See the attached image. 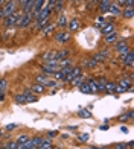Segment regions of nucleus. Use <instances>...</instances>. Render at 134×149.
I'll use <instances>...</instances> for the list:
<instances>
[{
	"label": "nucleus",
	"instance_id": "9d476101",
	"mask_svg": "<svg viewBox=\"0 0 134 149\" xmlns=\"http://www.w3.org/2000/svg\"><path fill=\"white\" fill-rule=\"evenodd\" d=\"M108 12L111 15H114V17H119V15H122V11H120V6L116 3V2H111L110 6H108Z\"/></svg>",
	"mask_w": 134,
	"mask_h": 149
},
{
	"label": "nucleus",
	"instance_id": "de8ad7c7",
	"mask_svg": "<svg viewBox=\"0 0 134 149\" xmlns=\"http://www.w3.org/2000/svg\"><path fill=\"white\" fill-rule=\"evenodd\" d=\"M5 2H6V0H0V6H3V5H5Z\"/></svg>",
	"mask_w": 134,
	"mask_h": 149
},
{
	"label": "nucleus",
	"instance_id": "7c9ffc66",
	"mask_svg": "<svg viewBox=\"0 0 134 149\" xmlns=\"http://www.w3.org/2000/svg\"><path fill=\"white\" fill-rule=\"evenodd\" d=\"M78 116L81 119H89V117H91V113L89 110H81V111H78Z\"/></svg>",
	"mask_w": 134,
	"mask_h": 149
},
{
	"label": "nucleus",
	"instance_id": "37998d69",
	"mask_svg": "<svg viewBox=\"0 0 134 149\" xmlns=\"http://www.w3.org/2000/svg\"><path fill=\"white\" fill-rule=\"evenodd\" d=\"M20 6H22V9L24 11V6H26V0H20Z\"/></svg>",
	"mask_w": 134,
	"mask_h": 149
},
{
	"label": "nucleus",
	"instance_id": "c756f323",
	"mask_svg": "<svg viewBox=\"0 0 134 149\" xmlns=\"http://www.w3.org/2000/svg\"><path fill=\"white\" fill-rule=\"evenodd\" d=\"M15 102L20 104V105H23V104H28V100H26V96L22 93V94H17L15 96Z\"/></svg>",
	"mask_w": 134,
	"mask_h": 149
},
{
	"label": "nucleus",
	"instance_id": "f3484780",
	"mask_svg": "<svg viewBox=\"0 0 134 149\" xmlns=\"http://www.w3.org/2000/svg\"><path fill=\"white\" fill-rule=\"evenodd\" d=\"M49 18H50V17H46V18H41V20H37V29H38V31H43L46 26L49 24Z\"/></svg>",
	"mask_w": 134,
	"mask_h": 149
},
{
	"label": "nucleus",
	"instance_id": "c9c22d12",
	"mask_svg": "<svg viewBox=\"0 0 134 149\" xmlns=\"http://www.w3.org/2000/svg\"><path fill=\"white\" fill-rule=\"evenodd\" d=\"M41 140H43L41 137H34V139H31L34 148H38V146H40V143H41Z\"/></svg>",
	"mask_w": 134,
	"mask_h": 149
},
{
	"label": "nucleus",
	"instance_id": "1a4fd4ad",
	"mask_svg": "<svg viewBox=\"0 0 134 149\" xmlns=\"http://www.w3.org/2000/svg\"><path fill=\"white\" fill-rule=\"evenodd\" d=\"M43 6H44V0H34V8H32V17H35L38 15V12L43 9Z\"/></svg>",
	"mask_w": 134,
	"mask_h": 149
},
{
	"label": "nucleus",
	"instance_id": "6e6552de",
	"mask_svg": "<svg viewBox=\"0 0 134 149\" xmlns=\"http://www.w3.org/2000/svg\"><path fill=\"white\" fill-rule=\"evenodd\" d=\"M108 56H110V50L108 49H102V50H99L93 58H95L98 63H104V61H107V58H108Z\"/></svg>",
	"mask_w": 134,
	"mask_h": 149
},
{
	"label": "nucleus",
	"instance_id": "a19ab883",
	"mask_svg": "<svg viewBox=\"0 0 134 149\" xmlns=\"http://www.w3.org/2000/svg\"><path fill=\"white\" fill-rule=\"evenodd\" d=\"M57 135H58V131H49L47 137H49V139H53V137H57Z\"/></svg>",
	"mask_w": 134,
	"mask_h": 149
},
{
	"label": "nucleus",
	"instance_id": "20e7f679",
	"mask_svg": "<svg viewBox=\"0 0 134 149\" xmlns=\"http://www.w3.org/2000/svg\"><path fill=\"white\" fill-rule=\"evenodd\" d=\"M130 50H131V49L128 47V43H126L125 40H124V41H119V43L116 44V52L120 55V59H122V58H124V56H125Z\"/></svg>",
	"mask_w": 134,
	"mask_h": 149
},
{
	"label": "nucleus",
	"instance_id": "f03ea898",
	"mask_svg": "<svg viewBox=\"0 0 134 149\" xmlns=\"http://www.w3.org/2000/svg\"><path fill=\"white\" fill-rule=\"evenodd\" d=\"M15 11H17V0H6V2H5V6H3L5 18L9 17L11 14H14Z\"/></svg>",
	"mask_w": 134,
	"mask_h": 149
},
{
	"label": "nucleus",
	"instance_id": "bb28decb",
	"mask_svg": "<svg viewBox=\"0 0 134 149\" xmlns=\"http://www.w3.org/2000/svg\"><path fill=\"white\" fill-rule=\"evenodd\" d=\"M31 137L28 134H22V135H18V139H17V145H23V143H26Z\"/></svg>",
	"mask_w": 134,
	"mask_h": 149
},
{
	"label": "nucleus",
	"instance_id": "58836bf2",
	"mask_svg": "<svg viewBox=\"0 0 134 149\" xmlns=\"http://www.w3.org/2000/svg\"><path fill=\"white\" fill-rule=\"evenodd\" d=\"M17 126H18L17 123H11V125H8V126H6V131H12V130H15Z\"/></svg>",
	"mask_w": 134,
	"mask_h": 149
},
{
	"label": "nucleus",
	"instance_id": "f257e3e1",
	"mask_svg": "<svg viewBox=\"0 0 134 149\" xmlns=\"http://www.w3.org/2000/svg\"><path fill=\"white\" fill-rule=\"evenodd\" d=\"M22 15H23V12H14V14H11L9 17H6L5 18V28H8V29H12V28H15V26H18L20 23V20H22Z\"/></svg>",
	"mask_w": 134,
	"mask_h": 149
},
{
	"label": "nucleus",
	"instance_id": "a18cd8bd",
	"mask_svg": "<svg viewBox=\"0 0 134 149\" xmlns=\"http://www.w3.org/2000/svg\"><path fill=\"white\" fill-rule=\"evenodd\" d=\"M3 100H5V93L0 91V102H3Z\"/></svg>",
	"mask_w": 134,
	"mask_h": 149
},
{
	"label": "nucleus",
	"instance_id": "39448f33",
	"mask_svg": "<svg viewBox=\"0 0 134 149\" xmlns=\"http://www.w3.org/2000/svg\"><path fill=\"white\" fill-rule=\"evenodd\" d=\"M31 22H32V12H23L22 20H20L18 26H20L22 29H26V28L31 24Z\"/></svg>",
	"mask_w": 134,
	"mask_h": 149
},
{
	"label": "nucleus",
	"instance_id": "2eb2a0df",
	"mask_svg": "<svg viewBox=\"0 0 134 149\" xmlns=\"http://www.w3.org/2000/svg\"><path fill=\"white\" fill-rule=\"evenodd\" d=\"M52 148V139H43L41 140V143H40V146L37 149H50Z\"/></svg>",
	"mask_w": 134,
	"mask_h": 149
},
{
	"label": "nucleus",
	"instance_id": "ea45409f",
	"mask_svg": "<svg viewBox=\"0 0 134 149\" xmlns=\"http://www.w3.org/2000/svg\"><path fill=\"white\" fill-rule=\"evenodd\" d=\"M133 5H134V0H125V6H126V8H133Z\"/></svg>",
	"mask_w": 134,
	"mask_h": 149
},
{
	"label": "nucleus",
	"instance_id": "4be33fe9",
	"mask_svg": "<svg viewBox=\"0 0 134 149\" xmlns=\"http://www.w3.org/2000/svg\"><path fill=\"white\" fill-rule=\"evenodd\" d=\"M67 26V18H66V15L64 14H59V17H58V23H57V28H66Z\"/></svg>",
	"mask_w": 134,
	"mask_h": 149
},
{
	"label": "nucleus",
	"instance_id": "5701e85b",
	"mask_svg": "<svg viewBox=\"0 0 134 149\" xmlns=\"http://www.w3.org/2000/svg\"><path fill=\"white\" fill-rule=\"evenodd\" d=\"M55 56H57V52H55V50H47V52L43 53V59H44V61L55 59Z\"/></svg>",
	"mask_w": 134,
	"mask_h": 149
},
{
	"label": "nucleus",
	"instance_id": "49530a36",
	"mask_svg": "<svg viewBox=\"0 0 134 149\" xmlns=\"http://www.w3.org/2000/svg\"><path fill=\"white\" fill-rule=\"evenodd\" d=\"M116 3H117L119 6H120V5H125V0H117V2H116Z\"/></svg>",
	"mask_w": 134,
	"mask_h": 149
},
{
	"label": "nucleus",
	"instance_id": "aec40b11",
	"mask_svg": "<svg viewBox=\"0 0 134 149\" xmlns=\"http://www.w3.org/2000/svg\"><path fill=\"white\" fill-rule=\"evenodd\" d=\"M67 26H69V29H70L72 32H75V31H78V29H79V20L73 18V20H70V22L67 23Z\"/></svg>",
	"mask_w": 134,
	"mask_h": 149
},
{
	"label": "nucleus",
	"instance_id": "dca6fc26",
	"mask_svg": "<svg viewBox=\"0 0 134 149\" xmlns=\"http://www.w3.org/2000/svg\"><path fill=\"white\" fill-rule=\"evenodd\" d=\"M98 61L95 59V58H91V59H85L84 63H82V65L84 67H87V69H95V67H98Z\"/></svg>",
	"mask_w": 134,
	"mask_h": 149
},
{
	"label": "nucleus",
	"instance_id": "7ed1b4c3",
	"mask_svg": "<svg viewBox=\"0 0 134 149\" xmlns=\"http://www.w3.org/2000/svg\"><path fill=\"white\" fill-rule=\"evenodd\" d=\"M35 81H37V84L44 85V87H57V81H52L47 76H44V74H37Z\"/></svg>",
	"mask_w": 134,
	"mask_h": 149
},
{
	"label": "nucleus",
	"instance_id": "cd10ccee",
	"mask_svg": "<svg viewBox=\"0 0 134 149\" xmlns=\"http://www.w3.org/2000/svg\"><path fill=\"white\" fill-rule=\"evenodd\" d=\"M79 90H81V93H87V94H90V93H91L90 87H89V84H87L85 81H84V82H82L81 85H79Z\"/></svg>",
	"mask_w": 134,
	"mask_h": 149
},
{
	"label": "nucleus",
	"instance_id": "72a5a7b5",
	"mask_svg": "<svg viewBox=\"0 0 134 149\" xmlns=\"http://www.w3.org/2000/svg\"><path fill=\"white\" fill-rule=\"evenodd\" d=\"M133 15H134L133 8H126V9L124 11V17H125V18H133Z\"/></svg>",
	"mask_w": 134,
	"mask_h": 149
},
{
	"label": "nucleus",
	"instance_id": "a211bd4d",
	"mask_svg": "<svg viewBox=\"0 0 134 149\" xmlns=\"http://www.w3.org/2000/svg\"><path fill=\"white\" fill-rule=\"evenodd\" d=\"M31 90H32L34 94H41V93H44L46 87H44V85H40V84H34V85L31 87Z\"/></svg>",
	"mask_w": 134,
	"mask_h": 149
},
{
	"label": "nucleus",
	"instance_id": "423d86ee",
	"mask_svg": "<svg viewBox=\"0 0 134 149\" xmlns=\"http://www.w3.org/2000/svg\"><path fill=\"white\" fill-rule=\"evenodd\" d=\"M82 74V69L81 67H73L72 69V72L67 74V78H66V82H72L73 79H76L78 76H81Z\"/></svg>",
	"mask_w": 134,
	"mask_h": 149
},
{
	"label": "nucleus",
	"instance_id": "c85d7f7f",
	"mask_svg": "<svg viewBox=\"0 0 134 149\" xmlns=\"http://www.w3.org/2000/svg\"><path fill=\"white\" fill-rule=\"evenodd\" d=\"M128 119H133V111H128L126 114H120V116L117 117L119 122H125V120H128Z\"/></svg>",
	"mask_w": 134,
	"mask_h": 149
},
{
	"label": "nucleus",
	"instance_id": "0eeeda50",
	"mask_svg": "<svg viewBox=\"0 0 134 149\" xmlns=\"http://www.w3.org/2000/svg\"><path fill=\"white\" fill-rule=\"evenodd\" d=\"M53 38L57 40V43L66 44V43L70 40V33H69V32H58V33H55V35H53Z\"/></svg>",
	"mask_w": 134,
	"mask_h": 149
},
{
	"label": "nucleus",
	"instance_id": "412c9836",
	"mask_svg": "<svg viewBox=\"0 0 134 149\" xmlns=\"http://www.w3.org/2000/svg\"><path fill=\"white\" fill-rule=\"evenodd\" d=\"M55 28H57V24H47V26H46V28L43 29V35H44V37L52 35L53 31H55Z\"/></svg>",
	"mask_w": 134,
	"mask_h": 149
},
{
	"label": "nucleus",
	"instance_id": "2f4dec72",
	"mask_svg": "<svg viewBox=\"0 0 134 149\" xmlns=\"http://www.w3.org/2000/svg\"><path fill=\"white\" fill-rule=\"evenodd\" d=\"M32 8H34V0H26V6L23 12H32Z\"/></svg>",
	"mask_w": 134,
	"mask_h": 149
},
{
	"label": "nucleus",
	"instance_id": "f704fd0d",
	"mask_svg": "<svg viewBox=\"0 0 134 149\" xmlns=\"http://www.w3.org/2000/svg\"><path fill=\"white\" fill-rule=\"evenodd\" d=\"M6 87H8V81H6V78L0 79V91H2V93H5Z\"/></svg>",
	"mask_w": 134,
	"mask_h": 149
},
{
	"label": "nucleus",
	"instance_id": "a878e982",
	"mask_svg": "<svg viewBox=\"0 0 134 149\" xmlns=\"http://www.w3.org/2000/svg\"><path fill=\"white\" fill-rule=\"evenodd\" d=\"M67 56H69V50H61V52H57L55 59L57 61H61V59H66Z\"/></svg>",
	"mask_w": 134,
	"mask_h": 149
},
{
	"label": "nucleus",
	"instance_id": "4468645a",
	"mask_svg": "<svg viewBox=\"0 0 134 149\" xmlns=\"http://www.w3.org/2000/svg\"><path fill=\"white\" fill-rule=\"evenodd\" d=\"M110 3H111V0H99V8H100V12H102V14L108 12Z\"/></svg>",
	"mask_w": 134,
	"mask_h": 149
},
{
	"label": "nucleus",
	"instance_id": "e433bc0d",
	"mask_svg": "<svg viewBox=\"0 0 134 149\" xmlns=\"http://www.w3.org/2000/svg\"><path fill=\"white\" fill-rule=\"evenodd\" d=\"M78 139H79V141H87V140L90 139V135L89 134H79Z\"/></svg>",
	"mask_w": 134,
	"mask_h": 149
},
{
	"label": "nucleus",
	"instance_id": "c03bdc74",
	"mask_svg": "<svg viewBox=\"0 0 134 149\" xmlns=\"http://www.w3.org/2000/svg\"><path fill=\"white\" fill-rule=\"evenodd\" d=\"M23 94H32V90H31V88H24Z\"/></svg>",
	"mask_w": 134,
	"mask_h": 149
},
{
	"label": "nucleus",
	"instance_id": "4c0bfd02",
	"mask_svg": "<svg viewBox=\"0 0 134 149\" xmlns=\"http://www.w3.org/2000/svg\"><path fill=\"white\" fill-rule=\"evenodd\" d=\"M114 149H126V143H116Z\"/></svg>",
	"mask_w": 134,
	"mask_h": 149
},
{
	"label": "nucleus",
	"instance_id": "79ce46f5",
	"mask_svg": "<svg viewBox=\"0 0 134 149\" xmlns=\"http://www.w3.org/2000/svg\"><path fill=\"white\" fill-rule=\"evenodd\" d=\"M5 18V14H3V6H0V23H2V20Z\"/></svg>",
	"mask_w": 134,
	"mask_h": 149
},
{
	"label": "nucleus",
	"instance_id": "9b49d317",
	"mask_svg": "<svg viewBox=\"0 0 134 149\" xmlns=\"http://www.w3.org/2000/svg\"><path fill=\"white\" fill-rule=\"evenodd\" d=\"M122 63H124V65H128V67H131V65L134 64V53H133V50H130V52L122 58Z\"/></svg>",
	"mask_w": 134,
	"mask_h": 149
},
{
	"label": "nucleus",
	"instance_id": "393cba45",
	"mask_svg": "<svg viewBox=\"0 0 134 149\" xmlns=\"http://www.w3.org/2000/svg\"><path fill=\"white\" fill-rule=\"evenodd\" d=\"M105 91L111 94V93H116V84L114 82H107L105 84Z\"/></svg>",
	"mask_w": 134,
	"mask_h": 149
},
{
	"label": "nucleus",
	"instance_id": "f8f14e48",
	"mask_svg": "<svg viewBox=\"0 0 134 149\" xmlns=\"http://www.w3.org/2000/svg\"><path fill=\"white\" fill-rule=\"evenodd\" d=\"M100 32H102L104 35H108V33L114 32V24L113 23H102V26H100Z\"/></svg>",
	"mask_w": 134,
	"mask_h": 149
},
{
	"label": "nucleus",
	"instance_id": "6ab92c4d",
	"mask_svg": "<svg viewBox=\"0 0 134 149\" xmlns=\"http://www.w3.org/2000/svg\"><path fill=\"white\" fill-rule=\"evenodd\" d=\"M116 40H117V32H111L108 33V35H105V43L107 44H111V43H116Z\"/></svg>",
	"mask_w": 134,
	"mask_h": 149
},
{
	"label": "nucleus",
	"instance_id": "ddd939ff",
	"mask_svg": "<svg viewBox=\"0 0 134 149\" xmlns=\"http://www.w3.org/2000/svg\"><path fill=\"white\" fill-rule=\"evenodd\" d=\"M85 82L89 84L91 93H99V85H98V81L96 79H87Z\"/></svg>",
	"mask_w": 134,
	"mask_h": 149
},
{
	"label": "nucleus",
	"instance_id": "b1692460",
	"mask_svg": "<svg viewBox=\"0 0 134 149\" xmlns=\"http://www.w3.org/2000/svg\"><path fill=\"white\" fill-rule=\"evenodd\" d=\"M63 6H64V0H55V6H53V9H55L57 14H61Z\"/></svg>",
	"mask_w": 134,
	"mask_h": 149
},
{
	"label": "nucleus",
	"instance_id": "09e8293b",
	"mask_svg": "<svg viewBox=\"0 0 134 149\" xmlns=\"http://www.w3.org/2000/svg\"><path fill=\"white\" fill-rule=\"evenodd\" d=\"M2 135H3V130H0V137H2Z\"/></svg>",
	"mask_w": 134,
	"mask_h": 149
},
{
	"label": "nucleus",
	"instance_id": "473e14b6",
	"mask_svg": "<svg viewBox=\"0 0 134 149\" xmlns=\"http://www.w3.org/2000/svg\"><path fill=\"white\" fill-rule=\"evenodd\" d=\"M82 82H84V74H81V76H78L76 79H73V81H72V84L75 85V87H79Z\"/></svg>",
	"mask_w": 134,
	"mask_h": 149
}]
</instances>
